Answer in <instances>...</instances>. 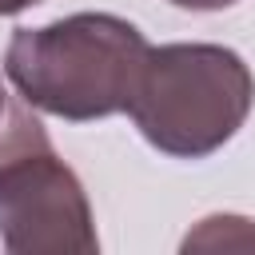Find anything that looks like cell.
Wrapping results in <instances>:
<instances>
[{"label":"cell","instance_id":"obj_2","mask_svg":"<svg viewBox=\"0 0 255 255\" xmlns=\"http://www.w3.org/2000/svg\"><path fill=\"white\" fill-rule=\"evenodd\" d=\"M251 104L255 76L235 48L159 44L147 48L128 116L155 151L203 159L247 124Z\"/></svg>","mask_w":255,"mask_h":255},{"label":"cell","instance_id":"obj_1","mask_svg":"<svg viewBox=\"0 0 255 255\" xmlns=\"http://www.w3.org/2000/svg\"><path fill=\"white\" fill-rule=\"evenodd\" d=\"M147 48V36L116 12H72L40 28H16L4 76L28 108L88 124L128 112Z\"/></svg>","mask_w":255,"mask_h":255},{"label":"cell","instance_id":"obj_4","mask_svg":"<svg viewBox=\"0 0 255 255\" xmlns=\"http://www.w3.org/2000/svg\"><path fill=\"white\" fill-rule=\"evenodd\" d=\"M175 8H187V12H219V8H231L239 0H167Z\"/></svg>","mask_w":255,"mask_h":255},{"label":"cell","instance_id":"obj_5","mask_svg":"<svg viewBox=\"0 0 255 255\" xmlns=\"http://www.w3.org/2000/svg\"><path fill=\"white\" fill-rule=\"evenodd\" d=\"M32 4H44V0H0V16H16V12L32 8Z\"/></svg>","mask_w":255,"mask_h":255},{"label":"cell","instance_id":"obj_6","mask_svg":"<svg viewBox=\"0 0 255 255\" xmlns=\"http://www.w3.org/2000/svg\"><path fill=\"white\" fill-rule=\"evenodd\" d=\"M8 116H12V100H8V92H4V84H0V131H4Z\"/></svg>","mask_w":255,"mask_h":255},{"label":"cell","instance_id":"obj_3","mask_svg":"<svg viewBox=\"0 0 255 255\" xmlns=\"http://www.w3.org/2000/svg\"><path fill=\"white\" fill-rule=\"evenodd\" d=\"M0 243L12 255H96L100 235L80 175L40 120L12 104L0 131Z\"/></svg>","mask_w":255,"mask_h":255}]
</instances>
